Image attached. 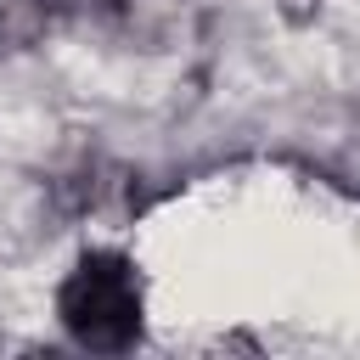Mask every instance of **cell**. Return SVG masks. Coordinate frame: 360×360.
Wrapping results in <instances>:
<instances>
[{
  "label": "cell",
  "mask_w": 360,
  "mask_h": 360,
  "mask_svg": "<svg viewBox=\"0 0 360 360\" xmlns=\"http://www.w3.org/2000/svg\"><path fill=\"white\" fill-rule=\"evenodd\" d=\"M62 326L84 349H129L141 338V287L118 253H90L62 281Z\"/></svg>",
  "instance_id": "cell-1"
}]
</instances>
